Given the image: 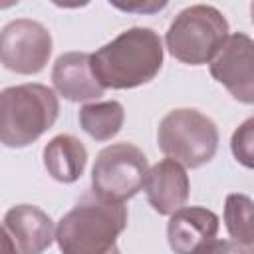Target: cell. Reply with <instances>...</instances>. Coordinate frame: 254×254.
<instances>
[{
	"label": "cell",
	"instance_id": "obj_1",
	"mask_svg": "<svg viewBox=\"0 0 254 254\" xmlns=\"http://www.w3.org/2000/svg\"><path fill=\"white\" fill-rule=\"evenodd\" d=\"M163 67V44L151 28H129L91 54V69L103 87L133 89Z\"/></svg>",
	"mask_w": 254,
	"mask_h": 254
},
{
	"label": "cell",
	"instance_id": "obj_2",
	"mask_svg": "<svg viewBox=\"0 0 254 254\" xmlns=\"http://www.w3.org/2000/svg\"><path fill=\"white\" fill-rule=\"evenodd\" d=\"M127 226V208L93 189L79 196L56 226V242L65 254H105L117 250V236Z\"/></svg>",
	"mask_w": 254,
	"mask_h": 254
},
{
	"label": "cell",
	"instance_id": "obj_3",
	"mask_svg": "<svg viewBox=\"0 0 254 254\" xmlns=\"http://www.w3.org/2000/svg\"><path fill=\"white\" fill-rule=\"evenodd\" d=\"M60 101L42 83L6 87L0 95V139L4 147L22 149L38 141L58 119Z\"/></svg>",
	"mask_w": 254,
	"mask_h": 254
},
{
	"label": "cell",
	"instance_id": "obj_4",
	"mask_svg": "<svg viewBox=\"0 0 254 254\" xmlns=\"http://www.w3.org/2000/svg\"><path fill=\"white\" fill-rule=\"evenodd\" d=\"M228 38V22L220 10L194 4L181 10L171 22L165 44L169 54L189 65H204Z\"/></svg>",
	"mask_w": 254,
	"mask_h": 254
},
{
	"label": "cell",
	"instance_id": "obj_5",
	"mask_svg": "<svg viewBox=\"0 0 254 254\" xmlns=\"http://www.w3.org/2000/svg\"><path fill=\"white\" fill-rule=\"evenodd\" d=\"M157 143L167 157L183 167L198 169L216 155L218 129L196 109H173L159 123Z\"/></svg>",
	"mask_w": 254,
	"mask_h": 254
},
{
	"label": "cell",
	"instance_id": "obj_6",
	"mask_svg": "<svg viewBox=\"0 0 254 254\" xmlns=\"http://www.w3.org/2000/svg\"><path fill=\"white\" fill-rule=\"evenodd\" d=\"M149 165L143 151L131 143H113L101 149L91 169V189L111 200L135 196L147 181Z\"/></svg>",
	"mask_w": 254,
	"mask_h": 254
},
{
	"label": "cell",
	"instance_id": "obj_7",
	"mask_svg": "<svg viewBox=\"0 0 254 254\" xmlns=\"http://www.w3.org/2000/svg\"><path fill=\"white\" fill-rule=\"evenodd\" d=\"M0 56L6 69L20 75L40 73L52 56V36L48 28L30 18H18L4 26Z\"/></svg>",
	"mask_w": 254,
	"mask_h": 254
},
{
	"label": "cell",
	"instance_id": "obj_8",
	"mask_svg": "<svg viewBox=\"0 0 254 254\" xmlns=\"http://www.w3.org/2000/svg\"><path fill=\"white\" fill-rule=\"evenodd\" d=\"M208 65L210 75L234 99L248 105L254 103V40L250 36L242 32L228 34Z\"/></svg>",
	"mask_w": 254,
	"mask_h": 254
},
{
	"label": "cell",
	"instance_id": "obj_9",
	"mask_svg": "<svg viewBox=\"0 0 254 254\" xmlns=\"http://www.w3.org/2000/svg\"><path fill=\"white\" fill-rule=\"evenodd\" d=\"M220 228L218 216L204 206H181L167 224V240L177 254L212 252L226 248L216 240Z\"/></svg>",
	"mask_w": 254,
	"mask_h": 254
},
{
	"label": "cell",
	"instance_id": "obj_10",
	"mask_svg": "<svg viewBox=\"0 0 254 254\" xmlns=\"http://www.w3.org/2000/svg\"><path fill=\"white\" fill-rule=\"evenodd\" d=\"M4 240L10 250L20 254H40L56 238L54 222L34 204H16L4 214Z\"/></svg>",
	"mask_w": 254,
	"mask_h": 254
},
{
	"label": "cell",
	"instance_id": "obj_11",
	"mask_svg": "<svg viewBox=\"0 0 254 254\" xmlns=\"http://www.w3.org/2000/svg\"><path fill=\"white\" fill-rule=\"evenodd\" d=\"M52 83L64 99L73 103L97 99L105 89L91 69V54L85 52L62 54L54 64Z\"/></svg>",
	"mask_w": 254,
	"mask_h": 254
},
{
	"label": "cell",
	"instance_id": "obj_12",
	"mask_svg": "<svg viewBox=\"0 0 254 254\" xmlns=\"http://www.w3.org/2000/svg\"><path fill=\"white\" fill-rule=\"evenodd\" d=\"M190 190L189 175L175 159H163L149 169L145 181V194L149 204L159 214H173L187 204Z\"/></svg>",
	"mask_w": 254,
	"mask_h": 254
},
{
	"label": "cell",
	"instance_id": "obj_13",
	"mask_svg": "<svg viewBox=\"0 0 254 254\" xmlns=\"http://www.w3.org/2000/svg\"><path fill=\"white\" fill-rule=\"evenodd\" d=\"M87 165V151L73 135H56L44 147V167L58 183H75Z\"/></svg>",
	"mask_w": 254,
	"mask_h": 254
},
{
	"label": "cell",
	"instance_id": "obj_14",
	"mask_svg": "<svg viewBox=\"0 0 254 254\" xmlns=\"http://www.w3.org/2000/svg\"><path fill=\"white\" fill-rule=\"evenodd\" d=\"M125 111L119 101H93L79 109L81 129L95 141L113 139L123 127Z\"/></svg>",
	"mask_w": 254,
	"mask_h": 254
},
{
	"label": "cell",
	"instance_id": "obj_15",
	"mask_svg": "<svg viewBox=\"0 0 254 254\" xmlns=\"http://www.w3.org/2000/svg\"><path fill=\"white\" fill-rule=\"evenodd\" d=\"M224 226L238 250L246 252L254 244V200L232 192L224 200Z\"/></svg>",
	"mask_w": 254,
	"mask_h": 254
},
{
	"label": "cell",
	"instance_id": "obj_16",
	"mask_svg": "<svg viewBox=\"0 0 254 254\" xmlns=\"http://www.w3.org/2000/svg\"><path fill=\"white\" fill-rule=\"evenodd\" d=\"M230 151L242 167L254 169V117L242 121L234 129L230 137Z\"/></svg>",
	"mask_w": 254,
	"mask_h": 254
},
{
	"label": "cell",
	"instance_id": "obj_17",
	"mask_svg": "<svg viewBox=\"0 0 254 254\" xmlns=\"http://www.w3.org/2000/svg\"><path fill=\"white\" fill-rule=\"evenodd\" d=\"M107 2L125 14H141V16L157 14L165 10L169 4V0H107Z\"/></svg>",
	"mask_w": 254,
	"mask_h": 254
},
{
	"label": "cell",
	"instance_id": "obj_18",
	"mask_svg": "<svg viewBox=\"0 0 254 254\" xmlns=\"http://www.w3.org/2000/svg\"><path fill=\"white\" fill-rule=\"evenodd\" d=\"M52 4H56L58 8H83L87 6L91 0H50Z\"/></svg>",
	"mask_w": 254,
	"mask_h": 254
},
{
	"label": "cell",
	"instance_id": "obj_19",
	"mask_svg": "<svg viewBox=\"0 0 254 254\" xmlns=\"http://www.w3.org/2000/svg\"><path fill=\"white\" fill-rule=\"evenodd\" d=\"M14 4H18V0H0V8H2V10L10 8V6H14Z\"/></svg>",
	"mask_w": 254,
	"mask_h": 254
},
{
	"label": "cell",
	"instance_id": "obj_20",
	"mask_svg": "<svg viewBox=\"0 0 254 254\" xmlns=\"http://www.w3.org/2000/svg\"><path fill=\"white\" fill-rule=\"evenodd\" d=\"M250 18H252V24H254V0H252V4H250Z\"/></svg>",
	"mask_w": 254,
	"mask_h": 254
},
{
	"label": "cell",
	"instance_id": "obj_21",
	"mask_svg": "<svg viewBox=\"0 0 254 254\" xmlns=\"http://www.w3.org/2000/svg\"><path fill=\"white\" fill-rule=\"evenodd\" d=\"M246 252H252V254H254V244H252V246H250V248H248Z\"/></svg>",
	"mask_w": 254,
	"mask_h": 254
}]
</instances>
